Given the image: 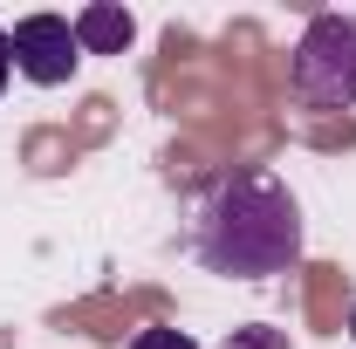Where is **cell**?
Listing matches in <instances>:
<instances>
[{"instance_id":"ba28073f","label":"cell","mask_w":356,"mask_h":349,"mask_svg":"<svg viewBox=\"0 0 356 349\" xmlns=\"http://www.w3.org/2000/svg\"><path fill=\"white\" fill-rule=\"evenodd\" d=\"M350 343H356V308H350Z\"/></svg>"},{"instance_id":"277c9868","label":"cell","mask_w":356,"mask_h":349,"mask_svg":"<svg viewBox=\"0 0 356 349\" xmlns=\"http://www.w3.org/2000/svg\"><path fill=\"white\" fill-rule=\"evenodd\" d=\"M69 28H76V48H83V55H124L131 35H137L131 7H117V0H89Z\"/></svg>"},{"instance_id":"6da1fadb","label":"cell","mask_w":356,"mask_h":349,"mask_svg":"<svg viewBox=\"0 0 356 349\" xmlns=\"http://www.w3.org/2000/svg\"><path fill=\"white\" fill-rule=\"evenodd\" d=\"M192 247L226 281H274L302 261V206L274 172L240 165V172L213 178Z\"/></svg>"},{"instance_id":"7a4b0ae2","label":"cell","mask_w":356,"mask_h":349,"mask_svg":"<svg viewBox=\"0 0 356 349\" xmlns=\"http://www.w3.org/2000/svg\"><path fill=\"white\" fill-rule=\"evenodd\" d=\"M288 89L309 110H350L356 103V14H315L288 55Z\"/></svg>"},{"instance_id":"3957f363","label":"cell","mask_w":356,"mask_h":349,"mask_svg":"<svg viewBox=\"0 0 356 349\" xmlns=\"http://www.w3.org/2000/svg\"><path fill=\"white\" fill-rule=\"evenodd\" d=\"M14 76H28V83H69L76 69H83V48H76V28L62 21V14H28V21H14Z\"/></svg>"},{"instance_id":"5b68a950","label":"cell","mask_w":356,"mask_h":349,"mask_svg":"<svg viewBox=\"0 0 356 349\" xmlns=\"http://www.w3.org/2000/svg\"><path fill=\"white\" fill-rule=\"evenodd\" d=\"M220 349H288V329H267V322H247V329H226Z\"/></svg>"},{"instance_id":"52a82bcc","label":"cell","mask_w":356,"mask_h":349,"mask_svg":"<svg viewBox=\"0 0 356 349\" xmlns=\"http://www.w3.org/2000/svg\"><path fill=\"white\" fill-rule=\"evenodd\" d=\"M7 76H14V42H7V28H0V89H7Z\"/></svg>"},{"instance_id":"8992f818","label":"cell","mask_w":356,"mask_h":349,"mask_svg":"<svg viewBox=\"0 0 356 349\" xmlns=\"http://www.w3.org/2000/svg\"><path fill=\"white\" fill-rule=\"evenodd\" d=\"M131 349H199V343H192L185 329H137Z\"/></svg>"}]
</instances>
